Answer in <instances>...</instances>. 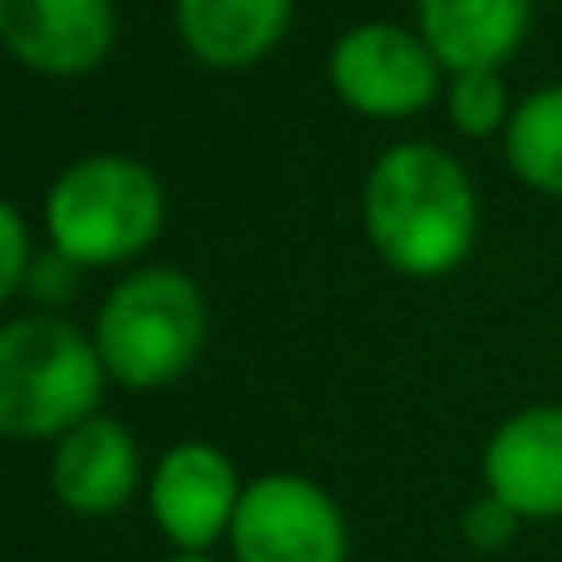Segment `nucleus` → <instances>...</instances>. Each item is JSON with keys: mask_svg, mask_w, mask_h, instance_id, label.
I'll use <instances>...</instances> for the list:
<instances>
[{"mask_svg": "<svg viewBox=\"0 0 562 562\" xmlns=\"http://www.w3.org/2000/svg\"><path fill=\"white\" fill-rule=\"evenodd\" d=\"M138 479H144V459H138L134 435L119 419L94 415L69 429L65 439H55L49 488H55V498L69 514L79 518L119 514L138 494Z\"/></svg>", "mask_w": 562, "mask_h": 562, "instance_id": "nucleus-10", "label": "nucleus"}, {"mask_svg": "<svg viewBox=\"0 0 562 562\" xmlns=\"http://www.w3.org/2000/svg\"><path fill=\"white\" fill-rule=\"evenodd\" d=\"M89 336L114 385L164 390L183 380L203 350L207 301L178 267H138L109 286Z\"/></svg>", "mask_w": 562, "mask_h": 562, "instance_id": "nucleus-4", "label": "nucleus"}, {"mask_svg": "<svg viewBox=\"0 0 562 562\" xmlns=\"http://www.w3.org/2000/svg\"><path fill=\"white\" fill-rule=\"evenodd\" d=\"M514 109L504 69H464L445 79V114L464 138H504Z\"/></svg>", "mask_w": 562, "mask_h": 562, "instance_id": "nucleus-14", "label": "nucleus"}, {"mask_svg": "<svg viewBox=\"0 0 562 562\" xmlns=\"http://www.w3.org/2000/svg\"><path fill=\"white\" fill-rule=\"evenodd\" d=\"M168 562H213L207 553H178V558H168Z\"/></svg>", "mask_w": 562, "mask_h": 562, "instance_id": "nucleus-18", "label": "nucleus"}, {"mask_svg": "<svg viewBox=\"0 0 562 562\" xmlns=\"http://www.w3.org/2000/svg\"><path fill=\"white\" fill-rule=\"evenodd\" d=\"M104 385L89 330L55 311L0 321V439H65L99 415Z\"/></svg>", "mask_w": 562, "mask_h": 562, "instance_id": "nucleus-2", "label": "nucleus"}, {"mask_svg": "<svg viewBox=\"0 0 562 562\" xmlns=\"http://www.w3.org/2000/svg\"><path fill=\"white\" fill-rule=\"evenodd\" d=\"M459 528H464V543L469 548H479V553H504V548L518 538L524 518H518L504 498L484 494V498H474V504L464 508V524H459Z\"/></svg>", "mask_w": 562, "mask_h": 562, "instance_id": "nucleus-16", "label": "nucleus"}, {"mask_svg": "<svg viewBox=\"0 0 562 562\" xmlns=\"http://www.w3.org/2000/svg\"><path fill=\"white\" fill-rule=\"evenodd\" d=\"M366 243L390 272L439 281L469 262L479 243V193L469 168L425 138L390 144L360 188Z\"/></svg>", "mask_w": 562, "mask_h": 562, "instance_id": "nucleus-1", "label": "nucleus"}, {"mask_svg": "<svg viewBox=\"0 0 562 562\" xmlns=\"http://www.w3.org/2000/svg\"><path fill=\"white\" fill-rule=\"evenodd\" d=\"M504 158L524 188L562 203V85H543L518 99L504 128Z\"/></svg>", "mask_w": 562, "mask_h": 562, "instance_id": "nucleus-13", "label": "nucleus"}, {"mask_svg": "<svg viewBox=\"0 0 562 562\" xmlns=\"http://www.w3.org/2000/svg\"><path fill=\"white\" fill-rule=\"evenodd\" d=\"M243 488L247 484L223 449L207 439H183L148 474V508L178 553H207L217 538L233 533Z\"/></svg>", "mask_w": 562, "mask_h": 562, "instance_id": "nucleus-7", "label": "nucleus"}, {"mask_svg": "<svg viewBox=\"0 0 562 562\" xmlns=\"http://www.w3.org/2000/svg\"><path fill=\"white\" fill-rule=\"evenodd\" d=\"M296 0H173V30L207 69H247L286 40Z\"/></svg>", "mask_w": 562, "mask_h": 562, "instance_id": "nucleus-12", "label": "nucleus"}, {"mask_svg": "<svg viewBox=\"0 0 562 562\" xmlns=\"http://www.w3.org/2000/svg\"><path fill=\"white\" fill-rule=\"evenodd\" d=\"M237 562H346L350 533L340 504L301 474H262L243 488L233 518Z\"/></svg>", "mask_w": 562, "mask_h": 562, "instance_id": "nucleus-6", "label": "nucleus"}, {"mask_svg": "<svg viewBox=\"0 0 562 562\" xmlns=\"http://www.w3.org/2000/svg\"><path fill=\"white\" fill-rule=\"evenodd\" d=\"M30 262H35V247H30L25 217H20V207L10 198H0V306L25 291Z\"/></svg>", "mask_w": 562, "mask_h": 562, "instance_id": "nucleus-15", "label": "nucleus"}, {"mask_svg": "<svg viewBox=\"0 0 562 562\" xmlns=\"http://www.w3.org/2000/svg\"><path fill=\"white\" fill-rule=\"evenodd\" d=\"M533 0H415V30L445 75L504 69L524 49Z\"/></svg>", "mask_w": 562, "mask_h": 562, "instance_id": "nucleus-11", "label": "nucleus"}, {"mask_svg": "<svg viewBox=\"0 0 562 562\" xmlns=\"http://www.w3.org/2000/svg\"><path fill=\"white\" fill-rule=\"evenodd\" d=\"M114 0H0V49L30 75L85 79L114 49Z\"/></svg>", "mask_w": 562, "mask_h": 562, "instance_id": "nucleus-8", "label": "nucleus"}, {"mask_svg": "<svg viewBox=\"0 0 562 562\" xmlns=\"http://www.w3.org/2000/svg\"><path fill=\"white\" fill-rule=\"evenodd\" d=\"M484 494L524 524L562 518V405H524L484 445Z\"/></svg>", "mask_w": 562, "mask_h": 562, "instance_id": "nucleus-9", "label": "nucleus"}, {"mask_svg": "<svg viewBox=\"0 0 562 562\" xmlns=\"http://www.w3.org/2000/svg\"><path fill=\"white\" fill-rule=\"evenodd\" d=\"M326 79L346 109L375 124H405L445 99V65L419 40V30L395 20H360L330 40Z\"/></svg>", "mask_w": 562, "mask_h": 562, "instance_id": "nucleus-5", "label": "nucleus"}, {"mask_svg": "<svg viewBox=\"0 0 562 562\" xmlns=\"http://www.w3.org/2000/svg\"><path fill=\"white\" fill-rule=\"evenodd\" d=\"M79 272H85V267H75V262H69V257H59L55 247H49V252H40L35 262H30L25 291H30V296H35V301H45V306H55V301L75 296Z\"/></svg>", "mask_w": 562, "mask_h": 562, "instance_id": "nucleus-17", "label": "nucleus"}, {"mask_svg": "<svg viewBox=\"0 0 562 562\" xmlns=\"http://www.w3.org/2000/svg\"><path fill=\"white\" fill-rule=\"evenodd\" d=\"M168 193L148 164L128 154H85L49 183L45 237L75 267H124L158 243Z\"/></svg>", "mask_w": 562, "mask_h": 562, "instance_id": "nucleus-3", "label": "nucleus"}]
</instances>
